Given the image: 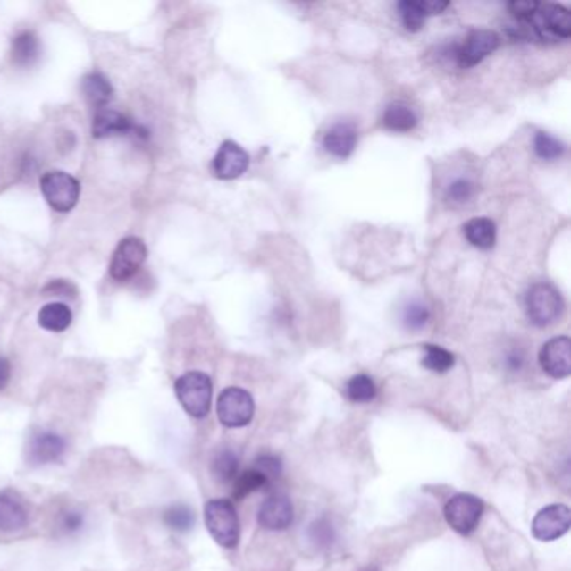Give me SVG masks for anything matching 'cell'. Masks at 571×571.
<instances>
[{
    "mask_svg": "<svg viewBox=\"0 0 571 571\" xmlns=\"http://www.w3.org/2000/svg\"><path fill=\"white\" fill-rule=\"evenodd\" d=\"M205 523L213 540L223 548H235L239 540L237 509L228 500H212L205 506Z\"/></svg>",
    "mask_w": 571,
    "mask_h": 571,
    "instance_id": "3957f363",
    "label": "cell"
},
{
    "mask_svg": "<svg viewBox=\"0 0 571 571\" xmlns=\"http://www.w3.org/2000/svg\"><path fill=\"white\" fill-rule=\"evenodd\" d=\"M310 534H312L314 542H319L322 545H329V543H332V526H329L325 521H319V523H315V525L310 528Z\"/></svg>",
    "mask_w": 571,
    "mask_h": 571,
    "instance_id": "836d02e7",
    "label": "cell"
},
{
    "mask_svg": "<svg viewBox=\"0 0 571 571\" xmlns=\"http://www.w3.org/2000/svg\"><path fill=\"white\" fill-rule=\"evenodd\" d=\"M13 63L19 67L34 66L40 59L39 38L32 30L19 32L13 40Z\"/></svg>",
    "mask_w": 571,
    "mask_h": 571,
    "instance_id": "ffe728a7",
    "label": "cell"
},
{
    "mask_svg": "<svg viewBox=\"0 0 571 571\" xmlns=\"http://www.w3.org/2000/svg\"><path fill=\"white\" fill-rule=\"evenodd\" d=\"M519 27L523 36L532 39H568L571 36V13L558 4H540L536 13Z\"/></svg>",
    "mask_w": 571,
    "mask_h": 571,
    "instance_id": "6da1fadb",
    "label": "cell"
},
{
    "mask_svg": "<svg viewBox=\"0 0 571 571\" xmlns=\"http://www.w3.org/2000/svg\"><path fill=\"white\" fill-rule=\"evenodd\" d=\"M538 5H540L538 2L518 0V2H511V4L508 5V9L511 11V13H513L515 17H518L519 22H523V21H528L533 13H536Z\"/></svg>",
    "mask_w": 571,
    "mask_h": 571,
    "instance_id": "d6a6232c",
    "label": "cell"
},
{
    "mask_svg": "<svg viewBox=\"0 0 571 571\" xmlns=\"http://www.w3.org/2000/svg\"><path fill=\"white\" fill-rule=\"evenodd\" d=\"M80 91L82 96L86 97V101L91 106L99 109H105L107 103L113 99V86L105 74L101 72H89L88 76H84L80 80Z\"/></svg>",
    "mask_w": 571,
    "mask_h": 571,
    "instance_id": "d6986e66",
    "label": "cell"
},
{
    "mask_svg": "<svg viewBox=\"0 0 571 571\" xmlns=\"http://www.w3.org/2000/svg\"><path fill=\"white\" fill-rule=\"evenodd\" d=\"M484 513V503L478 496L461 492L452 496L444 508V516L452 530L459 534H471L479 526Z\"/></svg>",
    "mask_w": 571,
    "mask_h": 571,
    "instance_id": "8992f818",
    "label": "cell"
},
{
    "mask_svg": "<svg viewBox=\"0 0 571 571\" xmlns=\"http://www.w3.org/2000/svg\"><path fill=\"white\" fill-rule=\"evenodd\" d=\"M212 473L220 483H228L237 478L239 473V456L230 449H222L213 458Z\"/></svg>",
    "mask_w": 571,
    "mask_h": 571,
    "instance_id": "484cf974",
    "label": "cell"
},
{
    "mask_svg": "<svg viewBox=\"0 0 571 571\" xmlns=\"http://www.w3.org/2000/svg\"><path fill=\"white\" fill-rule=\"evenodd\" d=\"M542 369L553 379H565L571 374V340L557 337L548 340L540 350Z\"/></svg>",
    "mask_w": 571,
    "mask_h": 571,
    "instance_id": "4fadbf2b",
    "label": "cell"
},
{
    "mask_svg": "<svg viewBox=\"0 0 571 571\" xmlns=\"http://www.w3.org/2000/svg\"><path fill=\"white\" fill-rule=\"evenodd\" d=\"M270 484V481L255 467L248 469L245 473H241L239 476L235 478V486H233V498L239 501L243 498H247L248 494L255 491H260Z\"/></svg>",
    "mask_w": 571,
    "mask_h": 571,
    "instance_id": "d4e9b609",
    "label": "cell"
},
{
    "mask_svg": "<svg viewBox=\"0 0 571 571\" xmlns=\"http://www.w3.org/2000/svg\"><path fill=\"white\" fill-rule=\"evenodd\" d=\"M256 471H260L268 481L272 479L279 478L281 474V463H280L279 458L273 456V454H262L255 459V466H253Z\"/></svg>",
    "mask_w": 571,
    "mask_h": 571,
    "instance_id": "4dcf8cb0",
    "label": "cell"
},
{
    "mask_svg": "<svg viewBox=\"0 0 571 571\" xmlns=\"http://www.w3.org/2000/svg\"><path fill=\"white\" fill-rule=\"evenodd\" d=\"M357 145V130L350 122H337L323 138L325 149L337 158H348Z\"/></svg>",
    "mask_w": 571,
    "mask_h": 571,
    "instance_id": "ac0fdd59",
    "label": "cell"
},
{
    "mask_svg": "<svg viewBox=\"0 0 571 571\" xmlns=\"http://www.w3.org/2000/svg\"><path fill=\"white\" fill-rule=\"evenodd\" d=\"M570 525L571 511L568 506H546L533 519V536L545 543L555 542L568 533Z\"/></svg>",
    "mask_w": 571,
    "mask_h": 571,
    "instance_id": "30bf717a",
    "label": "cell"
},
{
    "mask_svg": "<svg viewBox=\"0 0 571 571\" xmlns=\"http://www.w3.org/2000/svg\"><path fill=\"white\" fill-rule=\"evenodd\" d=\"M94 138H111V136H138L147 138V131L141 126H136L128 116L113 109H99L93 121Z\"/></svg>",
    "mask_w": 571,
    "mask_h": 571,
    "instance_id": "7c38bea8",
    "label": "cell"
},
{
    "mask_svg": "<svg viewBox=\"0 0 571 571\" xmlns=\"http://www.w3.org/2000/svg\"><path fill=\"white\" fill-rule=\"evenodd\" d=\"M216 411L222 424L226 427H243L253 419L255 402L247 390L239 387H228L218 398Z\"/></svg>",
    "mask_w": 571,
    "mask_h": 571,
    "instance_id": "52a82bcc",
    "label": "cell"
},
{
    "mask_svg": "<svg viewBox=\"0 0 571 571\" xmlns=\"http://www.w3.org/2000/svg\"><path fill=\"white\" fill-rule=\"evenodd\" d=\"M346 394L350 400L364 404V402H371L375 398L377 387L369 375L359 374L347 382Z\"/></svg>",
    "mask_w": 571,
    "mask_h": 571,
    "instance_id": "4316f807",
    "label": "cell"
},
{
    "mask_svg": "<svg viewBox=\"0 0 571 571\" xmlns=\"http://www.w3.org/2000/svg\"><path fill=\"white\" fill-rule=\"evenodd\" d=\"M174 392L181 407L191 417L201 419L210 412L213 385L212 379L206 374L197 373V371L183 374L174 382Z\"/></svg>",
    "mask_w": 571,
    "mask_h": 571,
    "instance_id": "7a4b0ae2",
    "label": "cell"
},
{
    "mask_svg": "<svg viewBox=\"0 0 571 571\" xmlns=\"http://www.w3.org/2000/svg\"><path fill=\"white\" fill-rule=\"evenodd\" d=\"M29 523L26 501L11 490L0 491V532L15 533L24 530Z\"/></svg>",
    "mask_w": 571,
    "mask_h": 571,
    "instance_id": "2e32d148",
    "label": "cell"
},
{
    "mask_svg": "<svg viewBox=\"0 0 571 571\" xmlns=\"http://www.w3.org/2000/svg\"><path fill=\"white\" fill-rule=\"evenodd\" d=\"M500 46V38L492 30H473L465 44L456 47L454 61L459 67H473L479 64L484 57L494 53Z\"/></svg>",
    "mask_w": 571,
    "mask_h": 571,
    "instance_id": "8fae6325",
    "label": "cell"
},
{
    "mask_svg": "<svg viewBox=\"0 0 571 571\" xmlns=\"http://www.w3.org/2000/svg\"><path fill=\"white\" fill-rule=\"evenodd\" d=\"M293 508L290 500L283 494L266 498L258 509V523L268 532H281L292 525Z\"/></svg>",
    "mask_w": 571,
    "mask_h": 571,
    "instance_id": "9a60e30c",
    "label": "cell"
},
{
    "mask_svg": "<svg viewBox=\"0 0 571 571\" xmlns=\"http://www.w3.org/2000/svg\"><path fill=\"white\" fill-rule=\"evenodd\" d=\"M534 151L542 160L551 161L557 160L563 155L565 147L559 139L553 138L551 134L542 131L534 136Z\"/></svg>",
    "mask_w": 571,
    "mask_h": 571,
    "instance_id": "f1b7e54d",
    "label": "cell"
},
{
    "mask_svg": "<svg viewBox=\"0 0 571 571\" xmlns=\"http://www.w3.org/2000/svg\"><path fill=\"white\" fill-rule=\"evenodd\" d=\"M563 298L550 283H536L526 295V312L536 327H548L563 314Z\"/></svg>",
    "mask_w": 571,
    "mask_h": 571,
    "instance_id": "5b68a950",
    "label": "cell"
},
{
    "mask_svg": "<svg viewBox=\"0 0 571 571\" xmlns=\"http://www.w3.org/2000/svg\"><path fill=\"white\" fill-rule=\"evenodd\" d=\"M465 235L473 247L490 250L496 241V225L490 218H473L465 225Z\"/></svg>",
    "mask_w": 571,
    "mask_h": 571,
    "instance_id": "44dd1931",
    "label": "cell"
},
{
    "mask_svg": "<svg viewBox=\"0 0 571 571\" xmlns=\"http://www.w3.org/2000/svg\"><path fill=\"white\" fill-rule=\"evenodd\" d=\"M11 374H13L11 362L5 359V357H0V390H2V389H5L7 384H9V381H11Z\"/></svg>",
    "mask_w": 571,
    "mask_h": 571,
    "instance_id": "d590c367",
    "label": "cell"
},
{
    "mask_svg": "<svg viewBox=\"0 0 571 571\" xmlns=\"http://www.w3.org/2000/svg\"><path fill=\"white\" fill-rule=\"evenodd\" d=\"M382 124L385 130L394 131V133H407L416 128L417 116L411 107L402 103H394L385 109L382 116Z\"/></svg>",
    "mask_w": 571,
    "mask_h": 571,
    "instance_id": "7402d4cb",
    "label": "cell"
},
{
    "mask_svg": "<svg viewBox=\"0 0 571 571\" xmlns=\"http://www.w3.org/2000/svg\"><path fill=\"white\" fill-rule=\"evenodd\" d=\"M147 245L141 239L130 237L121 239L118 248L113 253L109 273L116 281H126L134 277L147 260Z\"/></svg>",
    "mask_w": 571,
    "mask_h": 571,
    "instance_id": "ba28073f",
    "label": "cell"
},
{
    "mask_svg": "<svg viewBox=\"0 0 571 571\" xmlns=\"http://www.w3.org/2000/svg\"><path fill=\"white\" fill-rule=\"evenodd\" d=\"M248 164L247 151L233 141H225L213 160V172L220 180H235L248 170Z\"/></svg>",
    "mask_w": 571,
    "mask_h": 571,
    "instance_id": "5bb4252c",
    "label": "cell"
},
{
    "mask_svg": "<svg viewBox=\"0 0 571 571\" xmlns=\"http://www.w3.org/2000/svg\"><path fill=\"white\" fill-rule=\"evenodd\" d=\"M39 325L44 331H49V332H64L69 329L71 322H72V312L69 306L64 304H49V306H44L40 308Z\"/></svg>",
    "mask_w": 571,
    "mask_h": 571,
    "instance_id": "603a6c76",
    "label": "cell"
},
{
    "mask_svg": "<svg viewBox=\"0 0 571 571\" xmlns=\"http://www.w3.org/2000/svg\"><path fill=\"white\" fill-rule=\"evenodd\" d=\"M40 191L53 210L67 213L80 201V185L66 172H49L40 178Z\"/></svg>",
    "mask_w": 571,
    "mask_h": 571,
    "instance_id": "277c9868",
    "label": "cell"
},
{
    "mask_svg": "<svg viewBox=\"0 0 571 571\" xmlns=\"http://www.w3.org/2000/svg\"><path fill=\"white\" fill-rule=\"evenodd\" d=\"M82 523H84V518L80 513L69 511L63 516V530L66 533L80 532Z\"/></svg>",
    "mask_w": 571,
    "mask_h": 571,
    "instance_id": "e575fe53",
    "label": "cell"
},
{
    "mask_svg": "<svg viewBox=\"0 0 571 571\" xmlns=\"http://www.w3.org/2000/svg\"><path fill=\"white\" fill-rule=\"evenodd\" d=\"M66 439L53 431H36L27 441V463L32 466L57 463L66 452Z\"/></svg>",
    "mask_w": 571,
    "mask_h": 571,
    "instance_id": "9c48e42d",
    "label": "cell"
},
{
    "mask_svg": "<svg viewBox=\"0 0 571 571\" xmlns=\"http://www.w3.org/2000/svg\"><path fill=\"white\" fill-rule=\"evenodd\" d=\"M449 4L441 0H406L398 5L404 26L411 32H417L424 26L425 17L441 13Z\"/></svg>",
    "mask_w": 571,
    "mask_h": 571,
    "instance_id": "e0dca14e",
    "label": "cell"
},
{
    "mask_svg": "<svg viewBox=\"0 0 571 571\" xmlns=\"http://www.w3.org/2000/svg\"><path fill=\"white\" fill-rule=\"evenodd\" d=\"M423 365L432 373H448L454 365V356L449 350L438 346H425Z\"/></svg>",
    "mask_w": 571,
    "mask_h": 571,
    "instance_id": "83f0119b",
    "label": "cell"
},
{
    "mask_svg": "<svg viewBox=\"0 0 571 571\" xmlns=\"http://www.w3.org/2000/svg\"><path fill=\"white\" fill-rule=\"evenodd\" d=\"M473 195H474V185L467 180H458L448 189V199L452 203H466Z\"/></svg>",
    "mask_w": 571,
    "mask_h": 571,
    "instance_id": "1f68e13d",
    "label": "cell"
},
{
    "mask_svg": "<svg viewBox=\"0 0 571 571\" xmlns=\"http://www.w3.org/2000/svg\"><path fill=\"white\" fill-rule=\"evenodd\" d=\"M364 571H379V570H377V568H367V570H364Z\"/></svg>",
    "mask_w": 571,
    "mask_h": 571,
    "instance_id": "8d00e7d4",
    "label": "cell"
},
{
    "mask_svg": "<svg viewBox=\"0 0 571 571\" xmlns=\"http://www.w3.org/2000/svg\"><path fill=\"white\" fill-rule=\"evenodd\" d=\"M163 521L173 532L185 533L189 532L195 526L197 516L189 506L178 503V505H172L164 509Z\"/></svg>",
    "mask_w": 571,
    "mask_h": 571,
    "instance_id": "cb8c5ba5",
    "label": "cell"
},
{
    "mask_svg": "<svg viewBox=\"0 0 571 571\" xmlns=\"http://www.w3.org/2000/svg\"><path fill=\"white\" fill-rule=\"evenodd\" d=\"M402 320L409 331H421L429 320V310L421 302H411L404 308Z\"/></svg>",
    "mask_w": 571,
    "mask_h": 571,
    "instance_id": "f546056e",
    "label": "cell"
}]
</instances>
